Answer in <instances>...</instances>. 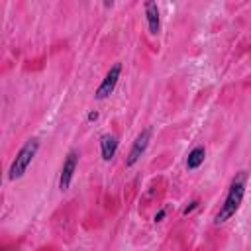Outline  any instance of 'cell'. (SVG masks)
<instances>
[{"instance_id":"8","label":"cell","mask_w":251,"mask_h":251,"mask_svg":"<svg viewBox=\"0 0 251 251\" xmlns=\"http://www.w3.org/2000/svg\"><path fill=\"white\" fill-rule=\"evenodd\" d=\"M204 157H206V149H204L202 145H196V147L188 153V157H186V169H188V171H196V169L204 163Z\"/></svg>"},{"instance_id":"7","label":"cell","mask_w":251,"mask_h":251,"mask_svg":"<svg viewBox=\"0 0 251 251\" xmlns=\"http://www.w3.org/2000/svg\"><path fill=\"white\" fill-rule=\"evenodd\" d=\"M116 151H118V139H116L112 133L100 135V153H102V159H104L106 163L114 159Z\"/></svg>"},{"instance_id":"1","label":"cell","mask_w":251,"mask_h":251,"mask_svg":"<svg viewBox=\"0 0 251 251\" xmlns=\"http://www.w3.org/2000/svg\"><path fill=\"white\" fill-rule=\"evenodd\" d=\"M245 182H247V173L245 171H239L231 182H229V188H227V194L224 198V202L220 204V210L216 212L214 216V224L220 226L224 222H227L241 206L243 202V194H245Z\"/></svg>"},{"instance_id":"4","label":"cell","mask_w":251,"mask_h":251,"mask_svg":"<svg viewBox=\"0 0 251 251\" xmlns=\"http://www.w3.org/2000/svg\"><path fill=\"white\" fill-rule=\"evenodd\" d=\"M76 165H78V151L71 149V151L67 153L65 161H63V167H61V176H59V190H61V192L69 190Z\"/></svg>"},{"instance_id":"11","label":"cell","mask_w":251,"mask_h":251,"mask_svg":"<svg viewBox=\"0 0 251 251\" xmlns=\"http://www.w3.org/2000/svg\"><path fill=\"white\" fill-rule=\"evenodd\" d=\"M86 120H88V122H94V120H98V112H88Z\"/></svg>"},{"instance_id":"6","label":"cell","mask_w":251,"mask_h":251,"mask_svg":"<svg viewBox=\"0 0 251 251\" xmlns=\"http://www.w3.org/2000/svg\"><path fill=\"white\" fill-rule=\"evenodd\" d=\"M145 18H147L149 33H151V35H157L159 29H161V18H159L157 2H153V0H147V2H145Z\"/></svg>"},{"instance_id":"3","label":"cell","mask_w":251,"mask_h":251,"mask_svg":"<svg viewBox=\"0 0 251 251\" xmlns=\"http://www.w3.org/2000/svg\"><path fill=\"white\" fill-rule=\"evenodd\" d=\"M120 75H122V65H120V63H114V65L110 67V71L106 73L104 80L98 84V88H96L94 96H96L98 100H104V98H108V96L114 92V88H116V84H118V78H120Z\"/></svg>"},{"instance_id":"5","label":"cell","mask_w":251,"mask_h":251,"mask_svg":"<svg viewBox=\"0 0 251 251\" xmlns=\"http://www.w3.org/2000/svg\"><path fill=\"white\" fill-rule=\"evenodd\" d=\"M149 141H151V127H145V129H141L139 135L135 137V141H133V145H131V149H129V153H127L126 167H133V165L139 161V157L145 153Z\"/></svg>"},{"instance_id":"10","label":"cell","mask_w":251,"mask_h":251,"mask_svg":"<svg viewBox=\"0 0 251 251\" xmlns=\"http://www.w3.org/2000/svg\"><path fill=\"white\" fill-rule=\"evenodd\" d=\"M163 218H165V208H161V210L155 214V222H161Z\"/></svg>"},{"instance_id":"9","label":"cell","mask_w":251,"mask_h":251,"mask_svg":"<svg viewBox=\"0 0 251 251\" xmlns=\"http://www.w3.org/2000/svg\"><path fill=\"white\" fill-rule=\"evenodd\" d=\"M196 206H198V200H192V202H190V204H188V206L182 210V216H188V214H190V212H192Z\"/></svg>"},{"instance_id":"2","label":"cell","mask_w":251,"mask_h":251,"mask_svg":"<svg viewBox=\"0 0 251 251\" xmlns=\"http://www.w3.org/2000/svg\"><path fill=\"white\" fill-rule=\"evenodd\" d=\"M37 151H39V139H35V137H33V139H27V141L20 147V151L16 153V157H14V161H12L10 169H8V178H10V180L22 178V176L25 175L27 167L31 165L33 157L37 155Z\"/></svg>"}]
</instances>
